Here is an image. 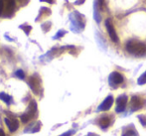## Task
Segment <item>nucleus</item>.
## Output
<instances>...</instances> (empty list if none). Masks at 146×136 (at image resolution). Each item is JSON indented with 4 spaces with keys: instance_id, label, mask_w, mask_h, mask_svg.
<instances>
[{
    "instance_id": "f257e3e1",
    "label": "nucleus",
    "mask_w": 146,
    "mask_h": 136,
    "mask_svg": "<svg viewBox=\"0 0 146 136\" xmlns=\"http://www.w3.org/2000/svg\"><path fill=\"white\" fill-rule=\"evenodd\" d=\"M126 50L131 55H134L136 57H142L146 55V45L136 40H131L127 42Z\"/></svg>"
},
{
    "instance_id": "f03ea898",
    "label": "nucleus",
    "mask_w": 146,
    "mask_h": 136,
    "mask_svg": "<svg viewBox=\"0 0 146 136\" xmlns=\"http://www.w3.org/2000/svg\"><path fill=\"white\" fill-rule=\"evenodd\" d=\"M36 112H37V103H36V102H35V100H32V102H31V103L29 104L28 110L26 111L24 114H22L21 117H20V118H21V121L23 123L29 122L31 119L35 116Z\"/></svg>"
},
{
    "instance_id": "7ed1b4c3",
    "label": "nucleus",
    "mask_w": 146,
    "mask_h": 136,
    "mask_svg": "<svg viewBox=\"0 0 146 136\" xmlns=\"http://www.w3.org/2000/svg\"><path fill=\"white\" fill-rule=\"evenodd\" d=\"M41 79L38 75H33L29 78V81H28V84H29L31 90L33 92V94L38 96L39 92L41 90Z\"/></svg>"
},
{
    "instance_id": "20e7f679",
    "label": "nucleus",
    "mask_w": 146,
    "mask_h": 136,
    "mask_svg": "<svg viewBox=\"0 0 146 136\" xmlns=\"http://www.w3.org/2000/svg\"><path fill=\"white\" fill-rule=\"evenodd\" d=\"M144 103H145V100H143L142 98H140V96H132V98H131L129 105H130L131 110L135 111V110H139L140 108H142L143 105H144Z\"/></svg>"
},
{
    "instance_id": "39448f33",
    "label": "nucleus",
    "mask_w": 146,
    "mask_h": 136,
    "mask_svg": "<svg viewBox=\"0 0 146 136\" xmlns=\"http://www.w3.org/2000/svg\"><path fill=\"white\" fill-rule=\"evenodd\" d=\"M106 30H108V35H110V39H111L114 43H118L119 39H118V37H117L115 29H114V26L110 19H108L106 21Z\"/></svg>"
},
{
    "instance_id": "423d86ee",
    "label": "nucleus",
    "mask_w": 146,
    "mask_h": 136,
    "mask_svg": "<svg viewBox=\"0 0 146 136\" xmlns=\"http://www.w3.org/2000/svg\"><path fill=\"white\" fill-rule=\"evenodd\" d=\"M127 102H128V98H127L126 96H118V98L116 100V107H115L116 112H122L125 109V107H126Z\"/></svg>"
},
{
    "instance_id": "0eeeda50",
    "label": "nucleus",
    "mask_w": 146,
    "mask_h": 136,
    "mask_svg": "<svg viewBox=\"0 0 146 136\" xmlns=\"http://www.w3.org/2000/svg\"><path fill=\"white\" fill-rule=\"evenodd\" d=\"M4 122H5L6 126L8 127L10 132H15L18 128H19V121L17 119H10L8 117L4 118Z\"/></svg>"
},
{
    "instance_id": "6e6552de",
    "label": "nucleus",
    "mask_w": 146,
    "mask_h": 136,
    "mask_svg": "<svg viewBox=\"0 0 146 136\" xmlns=\"http://www.w3.org/2000/svg\"><path fill=\"white\" fill-rule=\"evenodd\" d=\"M123 82V77L121 74H119L118 72H113L110 74V84L111 86H117Z\"/></svg>"
},
{
    "instance_id": "1a4fd4ad",
    "label": "nucleus",
    "mask_w": 146,
    "mask_h": 136,
    "mask_svg": "<svg viewBox=\"0 0 146 136\" xmlns=\"http://www.w3.org/2000/svg\"><path fill=\"white\" fill-rule=\"evenodd\" d=\"M112 104H113V98H112L111 96H110L102 102V103L100 105L98 109H100V110H102V111H106L111 107Z\"/></svg>"
},
{
    "instance_id": "9d476101",
    "label": "nucleus",
    "mask_w": 146,
    "mask_h": 136,
    "mask_svg": "<svg viewBox=\"0 0 146 136\" xmlns=\"http://www.w3.org/2000/svg\"><path fill=\"white\" fill-rule=\"evenodd\" d=\"M110 122H111V119L108 116H104L98 120V124H100V126L102 127V129L108 128L110 125Z\"/></svg>"
},
{
    "instance_id": "9b49d317",
    "label": "nucleus",
    "mask_w": 146,
    "mask_h": 136,
    "mask_svg": "<svg viewBox=\"0 0 146 136\" xmlns=\"http://www.w3.org/2000/svg\"><path fill=\"white\" fill-rule=\"evenodd\" d=\"M15 4H16L15 0H8V3L5 8V13H7V16H9L8 14H12V12L14 11Z\"/></svg>"
},
{
    "instance_id": "f8f14e48",
    "label": "nucleus",
    "mask_w": 146,
    "mask_h": 136,
    "mask_svg": "<svg viewBox=\"0 0 146 136\" xmlns=\"http://www.w3.org/2000/svg\"><path fill=\"white\" fill-rule=\"evenodd\" d=\"M0 100H3L6 104H10L12 102V98L5 92H0Z\"/></svg>"
},
{
    "instance_id": "ddd939ff",
    "label": "nucleus",
    "mask_w": 146,
    "mask_h": 136,
    "mask_svg": "<svg viewBox=\"0 0 146 136\" xmlns=\"http://www.w3.org/2000/svg\"><path fill=\"white\" fill-rule=\"evenodd\" d=\"M137 135H138V134H137L136 131L134 130L133 126H132V128L125 129V130L123 131V133H122V136H137Z\"/></svg>"
},
{
    "instance_id": "4468645a",
    "label": "nucleus",
    "mask_w": 146,
    "mask_h": 136,
    "mask_svg": "<svg viewBox=\"0 0 146 136\" xmlns=\"http://www.w3.org/2000/svg\"><path fill=\"white\" fill-rule=\"evenodd\" d=\"M15 76L17 78H19L20 80H24V79H25V74H24V72L22 71V70H18V71L15 73Z\"/></svg>"
},
{
    "instance_id": "2eb2a0df",
    "label": "nucleus",
    "mask_w": 146,
    "mask_h": 136,
    "mask_svg": "<svg viewBox=\"0 0 146 136\" xmlns=\"http://www.w3.org/2000/svg\"><path fill=\"white\" fill-rule=\"evenodd\" d=\"M20 28H21L22 30L25 31V33H26L27 35H29L31 29H32V27H31V26H29V25H21V26H20Z\"/></svg>"
},
{
    "instance_id": "dca6fc26",
    "label": "nucleus",
    "mask_w": 146,
    "mask_h": 136,
    "mask_svg": "<svg viewBox=\"0 0 146 136\" xmlns=\"http://www.w3.org/2000/svg\"><path fill=\"white\" fill-rule=\"evenodd\" d=\"M138 84H146V72L138 79Z\"/></svg>"
},
{
    "instance_id": "f3484780",
    "label": "nucleus",
    "mask_w": 146,
    "mask_h": 136,
    "mask_svg": "<svg viewBox=\"0 0 146 136\" xmlns=\"http://www.w3.org/2000/svg\"><path fill=\"white\" fill-rule=\"evenodd\" d=\"M138 119L140 121V123L143 125V126H146V116L145 115H139Z\"/></svg>"
},
{
    "instance_id": "a211bd4d",
    "label": "nucleus",
    "mask_w": 146,
    "mask_h": 136,
    "mask_svg": "<svg viewBox=\"0 0 146 136\" xmlns=\"http://www.w3.org/2000/svg\"><path fill=\"white\" fill-rule=\"evenodd\" d=\"M4 7H5V5H4V0H0V16H1L2 12L4 11Z\"/></svg>"
},
{
    "instance_id": "6ab92c4d",
    "label": "nucleus",
    "mask_w": 146,
    "mask_h": 136,
    "mask_svg": "<svg viewBox=\"0 0 146 136\" xmlns=\"http://www.w3.org/2000/svg\"><path fill=\"white\" fill-rule=\"evenodd\" d=\"M98 6L100 7V9H102V8H104V0H98Z\"/></svg>"
},
{
    "instance_id": "aec40b11",
    "label": "nucleus",
    "mask_w": 146,
    "mask_h": 136,
    "mask_svg": "<svg viewBox=\"0 0 146 136\" xmlns=\"http://www.w3.org/2000/svg\"><path fill=\"white\" fill-rule=\"evenodd\" d=\"M41 2H47V3H50V4H53L55 2V0H40Z\"/></svg>"
},
{
    "instance_id": "412c9836",
    "label": "nucleus",
    "mask_w": 146,
    "mask_h": 136,
    "mask_svg": "<svg viewBox=\"0 0 146 136\" xmlns=\"http://www.w3.org/2000/svg\"><path fill=\"white\" fill-rule=\"evenodd\" d=\"M72 134H73V132H72V131H68V132L64 133V134H62V135H60V136H71Z\"/></svg>"
},
{
    "instance_id": "4be33fe9",
    "label": "nucleus",
    "mask_w": 146,
    "mask_h": 136,
    "mask_svg": "<svg viewBox=\"0 0 146 136\" xmlns=\"http://www.w3.org/2000/svg\"><path fill=\"white\" fill-rule=\"evenodd\" d=\"M0 136H5V133H4V131L2 129H0Z\"/></svg>"
}]
</instances>
